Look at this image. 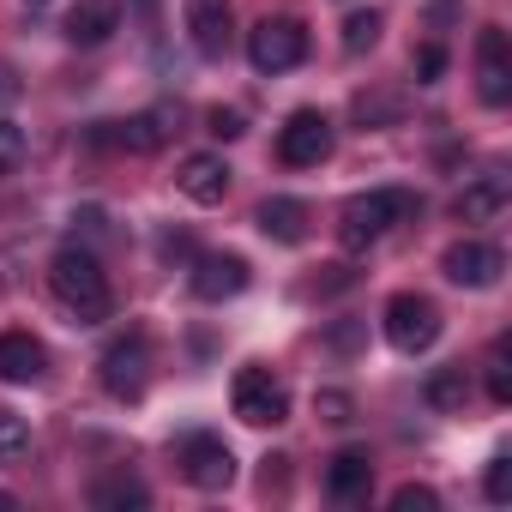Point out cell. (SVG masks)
Returning <instances> with one entry per match:
<instances>
[{"mask_svg":"<svg viewBox=\"0 0 512 512\" xmlns=\"http://www.w3.org/2000/svg\"><path fill=\"white\" fill-rule=\"evenodd\" d=\"M506 193H512V187H506V175H482V181H470V187L458 193V205H452V211H458V223H488V217L506 205Z\"/></svg>","mask_w":512,"mask_h":512,"instance_id":"18","label":"cell"},{"mask_svg":"<svg viewBox=\"0 0 512 512\" xmlns=\"http://www.w3.org/2000/svg\"><path fill=\"white\" fill-rule=\"evenodd\" d=\"M476 91H482V103H506L512 97V55H506V31L500 25H488L482 37H476Z\"/></svg>","mask_w":512,"mask_h":512,"instance_id":"10","label":"cell"},{"mask_svg":"<svg viewBox=\"0 0 512 512\" xmlns=\"http://www.w3.org/2000/svg\"><path fill=\"white\" fill-rule=\"evenodd\" d=\"M205 133H217V139H241L247 121H241L235 109H211V115H205Z\"/></svg>","mask_w":512,"mask_h":512,"instance_id":"30","label":"cell"},{"mask_svg":"<svg viewBox=\"0 0 512 512\" xmlns=\"http://www.w3.org/2000/svg\"><path fill=\"white\" fill-rule=\"evenodd\" d=\"M151 500V488L139 482V476H103L97 488H91V506L97 512H127V506H145Z\"/></svg>","mask_w":512,"mask_h":512,"instance_id":"20","label":"cell"},{"mask_svg":"<svg viewBox=\"0 0 512 512\" xmlns=\"http://www.w3.org/2000/svg\"><path fill=\"white\" fill-rule=\"evenodd\" d=\"M169 133H175V103H157V109H145V115L121 121V127H115V145H121V151H139V157H145V151H157V145H163Z\"/></svg>","mask_w":512,"mask_h":512,"instance_id":"16","label":"cell"},{"mask_svg":"<svg viewBox=\"0 0 512 512\" xmlns=\"http://www.w3.org/2000/svg\"><path fill=\"white\" fill-rule=\"evenodd\" d=\"M500 247H488V241H452L446 253H440V272L458 284V290H494L500 284Z\"/></svg>","mask_w":512,"mask_h":512,"instance_id":"8","label":"cell"},{"mask_svg":"<svg viewBox=\"0 0 512 512\" xmlns=\"http://www.w3.org/2000/svg\"><path fill=\"white\" fill-rule=\"evenodd\" d=\"M43 368H49V356L31 332H0V380L7 386H31V380H43Z\"/></svg>","mask_w":512,"mask_h":512,"instance_id":"14","label":"cell"},{"mask_svg":"<svg viewBox=\"0 0 512 512\" xmlns=\"http://www.w3.org/2000/svg\"><path fill=\"white\" fill-rule=\"evenodd\" d=\"M260 229H266L272 241L296 247V241H308V205H302V199H266V205H260Z\"/></svg>","mask_w":512,"mask_h":512,"instance_id":"19","label":"cell"},{"mask_svg":"<svg viewBox=\"0 0 512 512\" xmlns=\"http://www.w3.org/2000/svg\"><path fill=\"white\" fill-rule=\"evenodd\" d=\"M416 211V193H404V187H374V193H356L344 211H338V241L350 247V253H362V247H374L398 217H410Z\"/></svg>","mask_w":512,"mask_h":512,"instance_id":"2","label":"cell"},{"mask_svg":"<svg viewBox=\"0 0 512 512\" xmlns=\"http://www.w3.org/2000/svg\"><path fill=\"white\" fill-rule=\"evenodd\" d=\"M49 290H55V302L67 314H79V326L109 320V278L97 266V253L79 247V241H67L55 260H49Z\"/></svg>","mask_w":512,"mask_h":512,"instance_id":"1","label":"cell"},{"mask_svg":"<svg viewBox=\"0 0 512 512\" xmlns=\"http://www.w3.org/2000/svg\"><path fill=\"white\" fill-rule=\"evenodd\" d=\"M326 488H332V500H368V488H374V464H368V452H338L332 458V470H326Z\"/></svg>","mask_w":512,"mask_h":512,"instance_id":"17","label":"cell"},{"mask_svg":"<svg viewBox=\"0 0 512 512\" xmlns=\"http://www.w3.org/2000/svg\"><path fill=\"white\" fill-rule=\"evenodd\" d=\"M386 344L392 350H404V356H422V350H434L440 344V308L428 302V296H392L386 302Z\"/></svg>","mask_w":512,"mask_h":512,"instance_id":"3","label":"cell"},{"mask_svg":"<svg viewBox=\"0 0 512 512\" xmlns=\"http://www.w3.org/2000/svg\"><path fill=\"white\" fill-rule=\"evenodd\" d=\"M464 398H470V374H464V368H440V374L428 380V404H434V410L458 416V410H464Z\"/></svg>","mask_w":512,"mask_h":512,"instance_id":"21","label":"cell"},{"mask_svg":"<svg viewBox=\"0 0 512 512\" xmlns=\"http://www.w3.org/2000/svg\"><path fill=\"white\" fill-rule=\"evenodd\" d=\"M247 260L241 253H205V260L193 266V296L199 302H229V296H241L247 290Z\"/></svg>","mask_w":512,"mask_h":512,"instance_id":"11","label":"cell"},{"mask_svg":"<svg viewBox=\"0 0 512 512\" xmlns=\"http://www.w3.org/2000/svg\"><path fill=\"white\" fill-rule=\"evenodd\" d=\"M247 61L253 73H290L308 61V31L296 19H260L247 31Z\"/></svg>","mask_w":512,"mask_h":512,"instance_id":"4","label":"cell"},{"mask_svg":"<svg viewBox=\"0 0 512 512\" xmlns=\"http://www.w3.org/2000/svg\"><path fill=\"white\" fill-rule=\"evenodd\" d=\"M115 25H121V7H115V0H79V7L67 13V43L97 49V43L115 37Z\"/></svg>","mask_w":512,"mask_h":512,"instance_id":"15","label":"cell"},{"mask_svg":"<svg viewBox=\"0 0 512 512\" xmlns=\"http://www.w3.org/2000/svg\"><path fill=\"white\" fill-rule=\"evenodd\" d=\"M488 398L494 404H512V374H506V356L488 362Z\"/></svg>","mask_w":512,"mask_h":512,"instance_id":"31","label":"cell"},{"mask_svg":"<svg viewBox=\"0 0 512 512\" xmlns=\"http://www.w3.org/2000/svg\"><path fill=\"white\" fill-rule=\"evenodd\" d=\"M181 476H187L193 488L217 494V488H229V482H235V452H229L217 434H193V440L181 446Z\"/></svg>","mask_w":512,"mask_h":512,"instance_id":"9","label":"cell"},{"mask_svg":"<svg viewBox=\"0 0 512 512\" xmlns=\"http://www.w3.org/2000/svg\"><path fill=\"white\" fill-rule=\"evenodd\" d=\"M13 97H19V85H13V73H7V67H0V103H13Z\"/></svg>","mask_w":512,"mask_h":512,"instance_id":"32","label":"cell"},{"mask_svg":"<svg viewBox=\"0 0 512 512\" xmlns=\"http://www.w3.org/2000/svg\"><path fill=\"white\" fill-rule=\"evenodd\" d=\"M31 452V422L25 416H0V464H19Z\"/></svg>","mask_w":512,"mask_h":512,"instance_id":"24","label":"cell"},{"mask_svg":"<svg viewBox=\"0 0 512 512\" xmlns=\"http://www.w3.org/2000/svg\"><path fill=\"white\" fill-rule=\"evenodd\" d=\"M380 25H386V19H380L374 7L350 13V19H344V55H368V49L380 43Z\"/></svg>","mask_w":512,"mask_h":512,"instance_id":"22","label":"cell"},{"mask_svg":"<svg viewBox=\"0 0 512 512\" xmlns=\"http://www.w3.org/2000/svg\"><path fill=\"white\" fill-rule=\"evenodd\" d=\"M482 488H488V500H512V458H506V452H500V458H488Z\"/></svg>","mask_w":512,"mask_h":512,"instance_id":"27","label":"cell"},{"mask_svg":"<svg viewBox=\"0 0 512 512\" xmlns=\"http://www.w3.org/2000/svg\"><path fill=\"white\" fill-rule=\"evenodd\" d=\"M175 187H181L193 205H223V193H229V163H223L217 151H193V157L175 169Z\"/></svg>","mask_w":512,"mask_h":512,"instance_id":"12","label":"cell"},{"mask_svg":"<svg viewBox=\"0 0 512 512\" xmlns=\"http://www.w3.org/2000/svg\"><path fill=\"white\" fill-rule=\"evenodd\" d=\"M392 506H398V512H434V506H440V494H434V488H422V482H404V488L392 494Z\"/></svg>","mask_w":512,"mask_h":512,"instance_id":"28","label":"cell"},{"mask_svg":"<svg viewBox=\"0 0 512 512\" xmlns=\"http://www.w3.org/2000/svg\"><path fill=\"white\" fill-rule=\"evenodd\" d=\"M229 398H235V416H241L247 428H278V422L290 416V392H284L266 368H241Z\"/></svg>","mask_w":512,"mask_h":512,"instance_id":"6","label":"cell"},{"mask_svg":"<svg viewBox=\"0 0 512 512\" xmlns=\"http://www.w3.org/2000/svg\"><path fill=\"white\" fill-rule=\"evenodd\" d=\"M314 410H320V422H332V428L356 422V404H350V392H320V398H314Z\"/></svg>","mask_w":512,"mask_h":512,"instance_id":"26","label":"cell"},{"mask_svg":"<svg viewBox=\"0 0 512 512\" xmlns=\"http://www.w3.org/2000/svg\"><path fill=\"white\" fill-rule=\"evenodd\" d=\"M356 121H362V127H398V121H404V97H386V91L368 97V91H362V97H356Z\"/></svg>","mask_w":512,"mask_h":512,"instance_id":"23","label":"cell"},{"mask_svg":"<svg viewBox=\"0 0 512 512\" xmlns=\"http://www.w3.org/2000/svg\"><path fill=\"white\" fill-rule=\"evenodd\" d=\"M97 374H103V392H109V398H121V404L145 398V380H151V344H145L139 332L115 338V344L103 350Z\"/></svg>","mask_w":512,"mask_h":512,"instance_id":"5","label":"cell"},{"mask_svg":"<svg viewBox=\"0 0 512 512\" xmlns=\"http://www.w3.org/2000/svg\"><path fill=\"white\" fill-rule=\"evenodd\" d=\"M440 73H446V49L440 43H422L416 49V85H434Z\"/></svg>","mask_w":512,"mask_h":512,"instance_id":"29","label":"cell"},{"mask_svg":"<svg viewBox=\"0 0 512 512\" xmlns=\"http://www.w3.org/2000/svg\"><path fill=\"white\" fill-rule=\"evenodd\" d=\"M278 157H284L290 169H320V163L332 157V121H326L320 109H296V115L284 121V133H278Z\"/></svg>","mask_w":512,"mask_h":512,"instance_id":"7","label":"cell"},{"mask_svg":"<svg viewBox=\"0 0 512 512\" xmlns=\"http://www.w3.org/2000/svg\"><path fill=\"white\" fill-rule=\"evenodd\" d=\"M19 163H25V127L0 115V175H19Z\"/></svg>","mask_w":512,"mask_h":512,"instance_id":"25","label":"cell"},{"mask_svg":"<svg viewBox=\"0 0 512 512\" xmlns=\"http://www.w3.org/2000/svg\"><path fill=\"white\" fill-rule=\"evenodd\" d=\"M187 37L205 61H223L229 49V0H187Z\"/></svg>","mask_w":512,"mask_h":512,"instance_id":"13","label":"cell"}]
</instances>
